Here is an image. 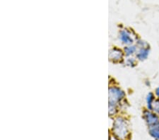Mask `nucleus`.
<instances>
[{
    "label": "nucleus",
    "mask_w": 159,
    "mask_h": 140,
    "mask_svg": "<svg viewBox=\"0 0 159 140\" xmlns=\"http://www.w3.org/2000/svg\"><path fill=\"white\" fill-rule=\"evenodd\" d=\"M125 98V93L117 86H114L110 90V105L115 107L117 103L122 101Z\"/></svg>",
    "instance_id": "f257e3e1"
},
{
    "label": "nucleus",
    "mask_w": 159,
    "mask_h": 140,
    "mask_svg": "<svg viewBox=\"0 0 159 140\" xmlns=\"http://www.w3.org/2000/svg\"><path fill=\"white\" fill-rule=\"evenodd\" d=\"M134 33L132 31H130L128 29L121 30L120 32V39L122 43L125 45H130L134 44V40H137Z\"/></svg>",
    "instance_id": "f03ea898"
},
{
    "label": "nucleus",
    "mask_w": 159,
    "mask_h": 140,
    "mask_svg": "<svg viewBox=\"0 0 159 140\" xmlns=\"http://www.w3.org/2000/svg\"><path fill=\"white\" fill-rule=\"evenodd\" d=\"M143 118L150 127L155 126L159 123L158 115L147 108L143 111Z\"/></svg>",
    "instance_id": "7ed1b4c3"
},
{
    "label": "nucleus",
    "mask_w": 159,
    "mask_h": 140,
    "mask_svg": "<svg viewBox=\"0 0 159 140\" xmlns=\"http://www.w3.org/2000/svg\"><path fill=\"white\" fill-rule=\"evenodd\" d=\"M150 53V47H139L138 48V50L136 53V58L137 60L139 61H144L148 58Z\"/></svg>",
    "instance_id": "20e7f679"
},
{
    "label": "nucleus",
    "mask_w": 159,
    "mask_h": 140,
    "mask_svg": "<svg viewBox=\"0 0 159 140\" xmlns=\"http://www.w3.org/2000/svg\"><path fill=\"white\" fill-rule=\"evenodd\" d=\"M111 53V60L115 62H120L122 61L125 53L124 51L118 48H114L112 50Z\"/></svg>",
    "instance_id": "39448f33"
},
{
    "label": "nucleus",
    "mask_w": 159,
    "mask_h": 140,
    "mask_svg": "<svg viewBox=\"0 0 159 140\" xmlns=\"http://www.w3.org/2000/svg\"><path fill=\"white\" fill-rule=\"evenodd\" d=\"M138 50V47L136 44H132L130 45H126L124 48V53L126 57H132L136 55Z\"/></svg>",
    "instance_id": "423d86ee"
},
{
    "label": "nucleus",
    "mask_w": 159,
    "mask_h": 140,
    "mask_svg": "<svg viewBox=\"0 0 159 140\" xmlns=\"http://www.w3.org/2000/svg\"><path fill=\"white\" fill-rule=\"evenodd\" d=\"M155 95L154 94V93H152V92H149L148 93L147 95H146V108L148 110L152 109V106H153V102L155 101Z\"/></svg>",
    "instance_id": "0eeeda50"
},
{
    "label": "nucleus",
    "mask_w": 159,
    "mask_h": 140,
    "mask_svg": "<svg viewBox=\"0 0 159 140\" xmlns=\"http://www.w3.org/2000/svg\"><path fill=\"white\" fill-rule=\"evenodd\" d=\"M151 135L156 140H159V123L153 127H151L149 129Z\"/></svg>",
    "instance_id": "6e6552de"
},
{
    "label": "nucleus",
    "mask_w": 159,
    "mask_h": 140,
    "mask_svg": "<svg viewBox=\"0 0 159 140\" xmlns=\"http://www.w3.org/2000/svg\"><path fill=\"white\" fill-rule=\"evenodd\" d=\"M137 58L132 57H127V60H125V62L127 66L134 67L137 65Z\"/></svg>",
    "instance_id": "1a4fd4ad"
},
{
    "label": "nucleus",
    "mask_w": 159,
    "mask_h": 140,
    "mask_svg": "<svg viewBox=\"0 0 159 140\" xmlns=\"http://www.w3.org/2000/svg\"><path fill=\"white\" fill-rule=\"evenodd\" d=\"M151 111L159 116V98H155V101L153 102V106H152Z\"/></svg>",
    "instance_id": "9d476101"
},
{
    "label": "nucleus",
    "mask_w": 159,
    "mask_h": 140,
    "mask_svg": "<svg viewBox=\"0 0 159 140\" xmlns=\"http://www.w3.org/2000/svg\"><path fill=\"white\" fill-rule=\"evenodd\" d=\"M154 94L157 98H159V86L155 89Z\"/></svg>",
    "instance_id": "9b49d317"
}]
</instances>
